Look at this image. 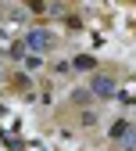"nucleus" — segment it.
Wrapping results in <instances>:
<instances>
[{"instance_id": "obj_2", "label": "nucleus", "mask_w": 136, "mask_h": 151, "mask_svg": "<svg viewBox=\"0 0 136 151\" xmlns=\"http://www.w3.org/2000/svg\"><path fill=\"white\" fill-rule=\"evenodd\" d=\"M90 93L97 101H111L115 93H118V86H115L111 76H93V79H90Z\"/></svg>"}, {"instance_id": "obj_3", "label": "nucleus", "mask_w": 136, "mask_h": 151, "mask_svg": "<svg viewBox=\"0 0 136 151\" xmlns=\"http://www.w3.org/2000/svg\"><path fill=\"white\" fill-rule=\"evenodd\" d=\"M111 140H118V144H136V126L132 122H125V119H118V122H115L111 126Z\"/></svg>"}, {"instance_id": "obj_5", "label": "nucleus", "mask_w": 136, "mask_h": 151, "mask_svg": "<svg viewBox=\"0 0 136 151\" xmlns=\"http://www.w3.org/2000/svg\"><path fill=\"white\" fill-rule=\"evenodd\" d=\"M72 68H97V61H93V58H86V54H79V58L72 61Z\"/></svg>"}, {"instance_id": "obj_1", "label": "nucleus", "mask_w": 136, "mask_h": 151, "mask_svg": "<svg viewBox=\"0 0 136 151\" xmlns=\"http://www.w3.org/2000/svg\"><path fill=\"white\" fill-rule=\"evenodd\" d=\"M22 47L29 50V54H50L54 47H57V36L50 32V29H43V25H36V29H29L25 36H22Z\"/></svg>"}, {"instance_id": "obj_4", "label": "nucleus", "mask_w": 136, "mask_h": 151, "mask_svg": "<svg viewBox=\"0 0 136 151\" xmlns=\"http://www.w3.org/2000/svg\"><path fill=\"white\" fill-rule=\"evenodd\" d=\"M22 65H25L29 72H40V68H43V58H40V54H25V58H22Z\"/></svg>"}]
</instances>
